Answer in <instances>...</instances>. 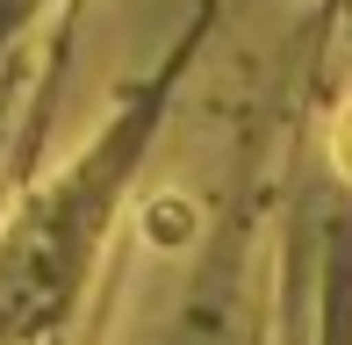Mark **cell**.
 Listing matches in <instances>:
<instances>
[{
    "mask_svg": "<svg viewBox=\"0 0 352 345\" xmlns=\"http://www.w3.org/2000/svg\"><path fill=\"white\" fill-rule=\"evenodd\" d=\"M338 159H345V172H352V115L338 122Z\"/></svg>",
    "mask_w": 352,
    "mask_h": 345,
    "instance_id": "obj_1",
    "label": "cell"
}]
</instances>
